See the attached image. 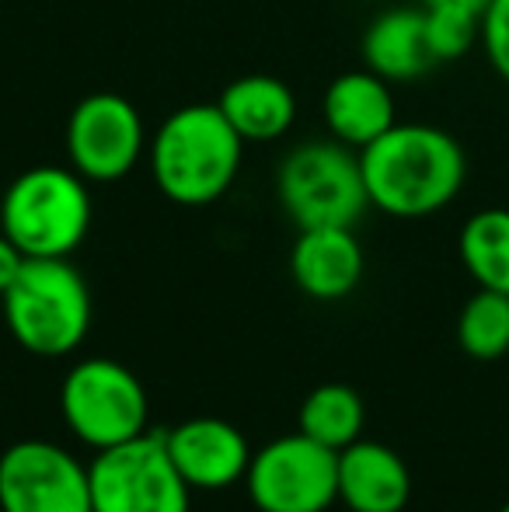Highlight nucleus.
<instances>
[{
	"label": "nucleus",
	"instance_id": "15",
	"mask_svg": "<svg viewBox=\"0 0 509 512\" xmlns=\"http://www.w3.org/2000/svg\"><path fill=\"white\" fill-rule=\"evenodd\" d=\"M363 60L367 70L387 84L415 81L436 67L426 42V11L422 7H387L363 32Z\"/></svg>",
	"mask_w": 509,
	"mask_h": 512
},
{
	"label": "nucleus",
	"instance_id": "9",
	"mask_svg": "<svg viewBox=\"0 0 509 512\" xmlns=\"http://www.w3.org/2000/svg\"><path fill=\"white\" fill-rule=\"evenodd\" d=\"M147 126L129 98L98 91L74 105L67 119L70 168L88 182H119L147 157Z\"/></svg>",
	"mask_w": 509,
	"mask_h": 512
},
{
	"label": "nucleus",
	"instance_id": "17",
	"mask_svg": "<svg viewBox=\"0 0 509 512\" xmlns=\"http://www.w3.org/2000/svg\"><path fill=\"white\" fill-rule=\"evenodd\" d=\"M457 255L478 290L509 293V209H478L468 216L457 237Z\"/></svg>",
	"mask_w": 509,
	"mask_h": 512
},
{
	"label": "nucleus",
	"instance_id": "12",
	"mask_svg": "<svg viewBox=\"0 0 509 512\" xmlns=\"http://www.w3.org/2000/svg\"><path fill=\"white\" fill-rule=\"evenodd\" d=\"M290 276L311 300L332 304L360 286L363 248L353 227H307L290 251Z\"/></svg>",
	"mask_w": 509,
	"mask_h": 512
},
{
	"label": "nucleus",
	"instance_id": "20",
	"mask_svg": "<svg viewBox=\"0 0 509 512\" xmlns=\"http://www.w3.org/2000/svg\"><path fill=\"white\" fill-rule=\"evenodd\" d=\"M422 11H426V42L433 49L436 63L457 60V56H464L478 42L482 14L450 4H426Z\"/></svg>",
	"mask_w": 509,
	"mask_h": 512
},
{
	"label": "nucleus",
	"instance_id": "14",
	"mask_svg": "<svg viewBox=\"0 0 509 512\" xmlns=\"http://www.w3.org/2000/svg\"><path fill=\"white\" fill-rule=\"evenodd\" d=\"M321 115H325L332 140L353 150H363L398 122L394 119L391 84L377 77L374 70H349V74L335 77L325 91Z\"/></svg>",
	"mask_w": 509,
	"mask_h": 512
},
{
	"label": "nucleus",
	"instance_id": "8",
	"mask_svg": "<svg viewBox=\"0 0 509 512\" xmlns=\"http://www.w3.org/2000/svg\"><path fill=\"white\" fill-rule=\"evenodd\" d=\"M245 481L258 512H325L339 502V453L304 432L279 436L252 453Z\"/></svg>",
	"mask_w": 509,
	"mask_h": 512
},
{
	"label": "nucleus",
	"instance_id": "6",
	"mask_svg": "<svg viewBox=\"0 0 509 512\" xmlns=\"http://www.w3.org/2000/svg\"><path fill=\"white\" fill-rule=\"evenodd\" d=\"M91 512H189L192 488L178 474L164 432H143L88 464Z\"/></svg>",
	"mask_w": 509,
	"mask_h": 512
},
{
	"label": "nucleus",
	"instance_id": "13",
	"mask_svg": "<svg viewBox=\"0 0 509 512\" xmlns=\"http://www.w3.org/2000/svg\"><path fill=\"white\" fill-rule=\"evenodd\" d=\"M412 499L405 460L384 443L356 439L339 450V502L353 512H401Z\"/></svg>",
	"mask_w": 509,
	"mask_h": 512
},
{
	"label": "nucleus",
	"instance_id": "11",
	"mask_svg": "<svg viewBox=\"0 0 509 512\" xmlns=\"http://www.w3.org/2000/svg\"><path fill=\"white\" fill-rule=\"evenodd\" d=\"M164 443L192 492H220L238 485L252 464L248 436L224 418H189L164 432Z\"/></svg>",
	"mask_w": 509,
	"mask_h": 512
},
{
	"label": "nucleus",
	"instance_id": "4",
	"mask_svg": "<svg viewBox=\"0 0 509 512\" xmlns=\"http://www.w3.org/2000/svg\"><path fill=\"white\" fill-rule=\"evenodd\" d=\"M0 230L25 258H70L91 230L88 178L60 164L21 171L0 199Z\"/></svg>",
	"mask_w": 509,
	"mask_h": 512
},
{
	"label": "nucleus",
	"instance_id": "7",
	"mask_svg": "<svg viewBox=\"0 0 509 512\" xmlns=\"http://www.w3.org/2000/svg\"><path fill=\"white\" fill-rule=\"evenodd\" d=\"M60 411L81 443L109 450L147 432L150 401L129 366L116 359H81L63 377Z\"/></svg>",
	"mask_w": 509,
	"mask_h": 512
},
{
	"label": "nucleus",
	"instance_id": "3",
	"mask_svg": "<svg viewBox=\"0 0 509 512\" xmlns=\"http://www.w3.org/2000/svg\"><path fill=\"white\" fill-rule=\"evenodd\" d=\"M0 304L11 338L39 359L70 356L91 331V290L70 258H25Z\"/></svg>",
	"mask_w": 509,
	"mask_h": 512
},
{
	"label": "nucleus",
	"instance_id": "24",
	"mask_svg": "<svg viewBox=\"0 0 509 512\" xmlns=\"http://www.w3.org/2000/svg\"><path fill=\"white\" fill-rule=\"evenodd\" d=\"M499 512H509V502H506V506H503V509H499Z\"/></svg>",
	"mask_w": 509,
	"mask_h": 512
},
{
	"label": "nucleus",
	"instance_id": "2",
	"mask_svg": "<svg viewBox=\"0 0 509 512\" xmlns=\"http://www.w3.org/2000/svg\"><path fill=\"white\" fill-rule=\"evenodd\" d=\"M245 140L220 105H185L147 143L150 178L178 206H210L227 196L241 171Z\"/></svg>",
	"mask_w": 509,
	"mask_h": 512
},
{
	"label": "nucleus",
	"instance_id": "22",
	"mask_svg": "<svg viewBox=\"0 0 509 512\" xmlns=\"http://www.w3.org/2000/svg\"><path fill=\"white\" fill-rule=\"evenodd\" d=\"M21 265H25V255H21V248L4 234V230H0V297H4L7 286L18 279Z\"/></svg>",
	"mask_w": 509,
	"mask_h": 512
},
{
	"label": "nucleus",
	"instance_id": "5",
	"mask_svg": "<svg viewBox=\"0 0 509 512\" xmlns=\"http://www.w3.org/2000/svg\"><path fill=\"white\" fill-rule=\"evenodd\" d=\"M276 196L300 230L353 227L370 206L360 171V150L339 140L300 143L279 164Z\"/></svg>",
	"mask_w": 509,
	"mask_h": 512
},
{
	"label": "nucleus",
	"instance_id": "16",
	"mask_svg": "<svg viewBox=\"0 0 509 512\" xmlns=\"http://www.w3.org/2000/svg\"><path fill=\"white\" fill-rule=\"evenodd\" d=\"M217 105L245 143L279 140L293 126V119H297L293 91L279 77L269 74H248L231 81Z\"/></svg>",
	"mask_w": 509,
	"mask_h": 512
},
{
	"label": "nucleus",
	"instance_id": "19",
	"mask_svg": "<svg viewBox=\"0 0 509 512\" xmlns=\"http://www.w3.org/2000/svg\"><path fill=\"white\" fill-rule=\"evenodd\" d=\"M457 342L478 363L509 356V293L478 290L457 317Z\"/></svg>",
	"mask_w": 509,
	"mask_h": 512
},
{
	"label": "nucleus",
	"instance_id": "23",
	"mask_svg": "<svg viewBox=\"0 0 509 512\" xmlns=\"http://www.w3.org/2000/svg\"><path fill=\"white\" fill-rule=\"evenodd\" d=\"M422 4H450V7H464V11L482 14L489 7V0H422Z\"/></svg>",
	"mask_w": 509,
	"mask_h": 512
},
{
	"label": "nucleus",
	"instance_id": "18",
	"mask_svg": "<svg viewBox=\"0 0 509 512\" xmlns=\"http://www.w3.org/2000/svg\"><path fill=\"white\" fill-rule=\"evenodd\" d=\"M300 432L328 450H346L363 436L367 405L349 384H321L300 405Z\"/></svg>",
	"mask_w": 509,
	"mask_h": 512
},
{
	"label": "nucleus",
	"instance_id": "1",
	"mask_svg": "<svg viewBox=\"0 0 509 512\" xmlns=\"http://www.w3.org/2000/svg\"><path fill=\"white\" fill-rule=\"evenodd\" d=\"M360 171L370 206L398 220H419L454 203L468 178V157L443 129L394 122L360 150Z\"/></svg>",
	"mask_w": 509,
	"mask_h": 512
},
{
	"label": "nucleus",
	"instance_id": "21",
	"mask_svg": "<svg viewBox=\"0 0 509 512\" xmlns=\"http://www.w3.org/2000/svg\"><path fill=\"white\" fill-rule=\"evenodd\" d=\"M478 39H482L492 70L509 84V0H489V7L482 11Z\"/></svg>",
	"mask_w": 509,
	"mask_h": 512
},
{
	"label": "nucleus",
	"instance_id": "10",
	"mask_svg": "<svg viewBox=\"0 0 509 512\" xmlns=\"http://www.w3.org/2000/svg\"><path fill=\"white\" fill-rule=\"evenodd\" d=\"M0 512H91L88 467L49 439L0 453Z\"/></svg>",
	"mask_w": 509,
	"mask_h": 512
}]
</instances>
